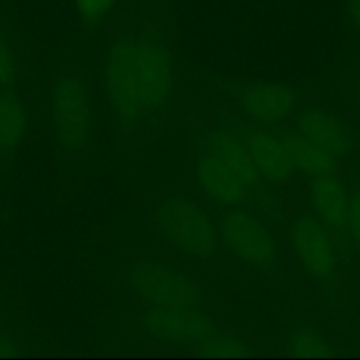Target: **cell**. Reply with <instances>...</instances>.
I'll use <instances>...</instances> for the list:
<instances>
[{
	"instance_id": "obj_1",
	"label": "cell",
	"mask_w": 360,
	"mask_h": 360,
	"mask_svg": "<svg viewBox=\"0 0 360 360\" xmlns=\"http://www.w3.org/2000/svg\"><path fill=\"white\" fill-rule=\"evenodd\" d=\"M102 90L120 139L141 143L169 125L178 76L171 42L157 21L143 18L112 35Z\"/></svg>"
},
{
	"instance_id": "obj_2",
	"label": "cell",
	"mask_w": 360,
	"mask_h": 360,
	"mask_svg": "<svg viewBox=\"0 0 360 360\" xmlns=\"http://www.w3.org/2000/svg\"><path fill=\"white\" fill-rule=\"evenodd\" d=\"M220 252L260 276L285 280L283 257L269 214L252 206H207Z\"/></svg>"
},
{
	"instance_id": "obj_3",
	"label": "cell",
	"mask_w": 360,
	"mask_h": 360,
	"mask_svg": "<svg viewBox=\"0 0 360 360\" xmlns=\"http://www.w3.org/2000/svg\"><path fill=\"white\" fill-rule=\"evenodd\" d=\"M274 229L290 243L299 264L316 290L329 302L330 309L336 315H345L348 308L347 281L333 236L306 210L292 220L281 217L274 224Z\"/></svg>"
},
{
	"instance_id": "obj_4",
	"label": "cell",
	"mask_w": 360,
	"mask_h": 360,
	"mask_svg": "<svg viewBox=\"0 0 360 360\" xmlns=\"http://www.w3.org/2000/svg\"><path fill=\"white\" fill-rule=\"evenodd\" d=\"M190 129V127H188ZM193 150V178L197 193L206 206H252L269 214L273 224L283 214H276V206L250 188L245 179L206 143L197 130L190 129Z\"/></svg>"
},
{
	"instance_id": "obj_5",
	"label": "cell",
	"mask_w": 360,
	"mask_h": 360,
	"mask_svg": "<svg viewBox=\"0 0 360 360\" xmlns=\"http://www.w3.org/2000/svg\"><path fill=\"white\" fill-rule=\"evenodd\" d=\"M155 220L169 245L193 259L210 260L220 252L210 210L186 193H165L157 204Z\"/></svg>"
},
{
	"instance_id": "obj_6",
	"label": "cell",
	"mask_w": 360,
	"mask_h": 360,
	"mask_svg": "<svg viewBox=\"0 0 360 360\" xmlns=\"http://www.w3.org/2000/svg\"><path fill=\"white\" fill-rule=\"evenodd\" d=\"M217 88L236 109L238 118L252 125L288 123L302 108V94L294 86L273 81H217Z\"/></svg>"
},
{
	"instance_id": "obj_7",
	"label": "cell",
	"mask_w": 360,
	"mask_h": 360,
	"mask_svg": "<svg viewBox=\"0 0 360 360\" xmlns=\"http://www.w3.org/2000/svg\"><path fill=\"white\" fill-rule=\"evenodd\" d=\"M130 294L141 306L206 308L207 299L197 281L164 260H134L127 271Z\"/></svg>"
},
{
	"instance_id": "obj_8",
	"label": "cell",
	"mask_w": 360,
	"mask_h": 360,
	"mask_svg": "<svg viewBox=\"0 0 360 360\" xmlns=\"http://www.w3.org/2000/svg\"><path fill=\"white\" fill-rule=\"evenodd\" d=\"M49 109L60 146L69 153H83L91 134V98L83 77L60 74L53 83Z\"/></svg>"
},
{
	"instance_id": "obj_9",
	"label": "cell",
	"mask_w": 360,
	"mask_h": 360,
	"mask_svg": "<svg viewBox=\"0 0 360 360\" xmlns=\"http://www.w3.org/2000/svg\"><path fill=\"white\" fill-rule=\"evenodd\" d=\"M218 329L206 308L141 306L136 333L155 343L192 350Z\"/></svg>"
},
{
	"instance_id": "obj_10",
	"label": "cell",
	"mask_w": 360,
	"mask_h": 360,
	"mask_svg": "<svg viewBox=\"0 0 360 360\" xmlns=\"http://www.w3.org/2000/svg\"><path fill=\"white\" fill-rule=\"evenodd\" d=\"M229 120L241 136L257 172L271 188H280L295 178L297 172L292 165L288 151L285 150L283 143L273 129L252 125L239 118Z\"/></svg>"
},
{
	"instance_id": "obj_11",
	"label": "cell",
	"mask_w": 360,
	"mask_h": 360,
	"mask_svg": "<svg viewBox=\"0 0 360 360\" xmlns=\"http://www.w3.org/2000/svg\"><path fill=\"white\" fill-rule=\"evenodd\" d=\"M308 206L306 211L311 213L326 231L333 236L336 245L348 248L347 220L348 204H350V181L348 172L322 176L308 179Z\"/></svg>"
},
{
	"instance_id": "obj_12",
	"label": "cell",
	"mask_w": 360,
	"mask_h": 360,
	"mask_svg": "<svg viewBox=\"0 0 360 360\" xmlns=\"http://www.w3.org/2000/svg\"><path fill=\"white\" fill-rule=\"evenodd\" d=\"M288 125L340 162L360 146L357 134L352 127L341 116L327 109L301 108Z\"/></svg>"
},
{
	"instance_id": "obj_13",
	"label": "cell",
	"mask_w": 360,
	"mask_h": 360,
	"mask_svg": "<svg viewBox=\"0 0 360 360\" xmlns=\"http://www.w3.org/2000/svg\"><path fill=\"white\" fill-rule=\"evenodd\" d=\"M273 130L281 139L285 150L288 151V157H290L292 165H294L297 174L304 176L308 179H315L322 178V176L338 174V172L343 171L340 160L320 150L316 144H313L311 141L301 136L288 123L273 127Z\"/></svg>"
},
{
	"instance_id": "obj_14",
	"label": "cell",
	"mask_w": 360,
	"mask_h": 360,
	"mask_svg": "<svg viewBox=\"0 0 360 360\" xmlns=\"http://www.w3.org/2000/svg\"><path fill=\"white\" fill-rule=\"evenodd\" d=\"M28 129L27 111L16 88L0 90V160L16 153Z\"/></svg>"
},
{
	"instance_id": "obj_15",
	"label": "cell",
	"mask_w": 360,
	"mask_h": 360,
	"mask_svg": "<svg viewBox=\"0 0 360 360\" xmlns=\"http://www.w3.org/2000/svg\"><path fill=\"white\" fill-rule=\"evenodd\" d=\"M287 350L302 357H327L336 354L334 345L309 323L295 320L287 329Z\"/></svg>"
},
{
	"instance_id": "obj_16",
	"label": "cell",
	"mask_w": 360,
	"mask_h": 360,
	"mask_svg": "<svg viewBox=\"0 0 360 360\" xmlns=\"http://www.w3.org/2000/svg\"><path fill=\"white\" fill-rule=\"evenodd\" d=\"M192 352L197 355H207V357H245V355L253 354L245 340L220 327L206 340L200 341L197 347H193Z\"/></svg>"
},
{
	"instance_id": "obj_17",
	"label": "cell",
	"mask_w": 360,
	"mask_h": 360,
	"mask_svg": "<svg viewBox=\"0 0 360 360\" xmlns=\"http://www.w3.org/2000/svg\"><path fill=\"white\" fill-rule=\"evenodd\" d=\"M350 181V204H348L347 241L352 255L360 260V176L348 171Z\"/></svg>"
},
{
	"instance_id": "obj_18",
	"label": "cell",
	"mask_w": 360,
	"mask_h": 360,
	"mask_svg": "<svg viewBox=\"0 0 360 360\" xmlns=\"http://www.w3.org/2000/svg\"><path fill=\"white\" fill-rule=\"evenodd\" d=\"M18 79V56L11 35L0 21V90H14Z\"/></svg>"
},
{
	"instance_id": "obj_19",
	"label": "cell",
	"mask_w": 360,
	"mask_h": 360,
	"mask_svg": "<svg viewBox=\"0 0 360 360\" xmlns=\"http://www.w3.org/2000/svg\"><path fill=\"white\" fill-rule=\"evenodd\" d=\"M81 21L88 27L101 23L122 0H72Z\"/></svg>"
},
{
	"instance_id": "obj_20",
	"label": "cell",
	"mask_w": 360,
	"mask_h": 360,
	"mask_svg": "<svg viewBox=\"0 0 360 360\" xmlns=\"http://www.w3.org/2000/svg\"><path fill=\"white\" fill-rule=\"evenodd\" d=\"M23 345L16 338L9 336L6 333H0V357H14V355H23Z\"/></svg>"
},
{
	"instance_id": "obj_21",
	"label": "cell",
	"mask_w": 360,
	"mask_h": 360,
	"mask_svg": "<svg viewBox=\"0 0 360 360\" xmlns=\"http://www.w3.org/2000/svg\"><path fill=\"white\" fill-rule=\"evenodd\" d=\"M347 16L352 27L360 30V0H347Z\"/></svg>"
},
{
	"instance_id": "obj_22",
	"label": "cell",
	"mask_w": 360,
	"mask_h": 360,
	"mask_svg": "<svg viewBox=\"0 0 360 360\" xmlns=\"http://www.w3.org/2000/svg\"><path fill=\"white\" fill-rule=\"evenodd\" d=\"M355 95H357V98L360 101V70L357 72V77H355V88H354Z\"/></svg>"
}]
</instances>
